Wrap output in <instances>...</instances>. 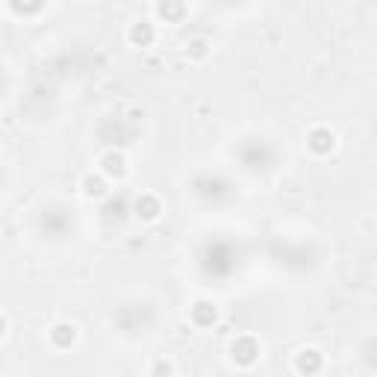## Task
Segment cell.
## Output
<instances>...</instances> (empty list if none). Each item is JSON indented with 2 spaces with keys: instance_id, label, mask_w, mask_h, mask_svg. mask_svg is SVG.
Wrapping results in <instances>:
<instances>
[{
  "instance_id": "6",
  "label": "cell",
  "mask_w": 377,
  "mask_h": 377,
  "mask_svg": "<svg viewBox=\"0 0 377 377\" xmlns=\"http://www.w3.org/2000/svg\"><path fill=\"white\" fill-rule=\"evenodd\" d=\"M47 339H50V345L57 348V351H68L71 345L77 342V327H74V325H68V321H59V325H53V327H50Z\"/></svg>"
},
{
  "instance_id": "10",
  "label": "cell",
  "mask_w": 377,
  "mask_h": 377,
  "mask_svg": "<svg viewBox=\"0 0 377 377\" xmlns=\"http://www.w3.org/2000/svg\"><path fill=\"white\" fill-rule=\"evenodd\" d=\"M207 53H209V42L207 39H192V42H186V57L189 59L201 62V59H207Z\"/></svg>"
},
{
  "instance_id": "7",
  "label": "cell",
  "mask_w": 377,
  "mask_h": 377,
  "mask_svg": "<svg viewBox=\"0 0 377 377\" xmlns=\"http://www.w3.org/2000/svg\"><path fill=\"white\" fill-rule=\"evenodd\" d=\"M189 318L195 327H212L215 321H219V310H215V303H209V301H195L189 310Z\"/></svg>"
},
{
  "instance_id": "11",
  "label": "cell",
  "mask_w": 377,
  "mask_h": 377,
  "mask_svg": "<svg viewBox=\"0 0 377 377\" xmlns=\"http://www.w3.org/2000/svg\"><path fill=\"white\" fill-rule=\"evenodd\" d=\"M183 12H186L183 4H159V6H156V15L166 18V21H174V24L183 18Z\"/></svg>"
},
{
  "instance_id": "3",
  "label": "cell",
  "mask_w": 377,
  "mask_h": 377,
  "mask_svg": "<svg viewBox=\"0 0 377 377\" xmlns=\"http://www.w3.org/2000/svg\"><path fill=\"white\" fill-rule=\"evenodd\" d=\"M307 148L315 153V156H327L336 151V133L330 127H313L310 136H307Z\"/></svg>"
},
{
  "instance_id": "4",
  "label": "cell",
  "mask_w": 377,
  "mask_h": 377,
  "mask_svg": "<svg viewBox=\"0 0 377 377\" xmlns=\"http://www.w3.org/2000/svg\"><path fill=\"white\" fill-rule=\"evenodd\" d=\"M159 212H163V204H159V197H156V195L145 192V195H139V197H136V204H133V215H136L139 221L151 224V221H156V219H159Z\"/></svg>"
},
{
  "instance_id": "1",
  "label": "cell",
  "mask_w": 377,
  "mask_h": 377,
  "mask_svg": "<svg viewBox=\"0 0 377 377\" xmlns=\"http://www.w3.org/2000/svg\"><path fill=\"white\" fill-rule=\"evenodd\" d=\"M230 360L242 369H250L260 360V342L254 336H236L230 342Z\"/></svg>"
},
{
  "instance_id": "5",
  "label": "cell",
  "mask_w": 377,
  "mask_h": 377,
  "mask_svg": "<svg viewBox=\"0 0 377 377\" xmlns=\"http://www.w3.org/2000/svg\"><path fill=\"white\" fill-rule=\"evenodd\" d=\"M100 171L103 177H110V180H124L127 177V156L118 153V151H110L100 156Z\"/></svg>"
},
{
  "instance_id": "2",
  "label": "cell",
  "mask_w": 377,
  "mask_h": 377,
  "mask_svg": "<svg viewBox=\"0 0 377 377\" xmlns=\"http://www.w3.org/2000/svg\"><path fill=\"white\" fill-rule=\"evenodd\" d=\"M321 369H325V356H321L318 348H301L295 354V371L301 377H315Z\"/></svg>"
},
{
  "instance_id": "9",
  "label": "cell",
  "mask_w": 377,
  "mask_h": 377,
  "mask_svg": "<svg viewBox=\"0 0 377 377\" xmlns=\"http://www.w3.org/2000/svg\"><path fill=\"white\" fill-rule=\"evenodd\" d=\"M127 39H130L133 47H151L153 39H156V30H153L151 21H136L130 27V33H127Z\"/></svg>"
},
{
  "instance_id": "13",
  "label": "cell",
  "mask_w": 377,
  "mask_h": 377,
  "mask_svg": "<svg viewBox=\"0 0 377 377\" xmlns=\"http://www.w3.org/2000/svg\"><path fill=\"white\" fill-rule=\"evenodd\" d=\"M12 12H24V15H33V12H42V6H18V4H12Z\"/></svg>"
},
{
  "instance_id": "12",
  "label": "cell",
  "mask_w": 377,
  "mask_h": 377,
  "mask_svg": "<svg viewBox=\"0 0 377 377\" xmlns=\"http://www.w3.org/2000/svg\"><path fill=\"white\" fill-rule=\"evenodd\" d=\"M148 374H151V377H174V366L159 356V360L151 363V371H148Z\"/></svg>"
},
{
  "instance_id": "8",
  "label": "cell",
  "mask_w": 377,
  "mask_h": 377,
  "mask_svg": "<svg viewBox=\"0 0 377 377\" xmlns=\"http://www.w3.org/2000/svg\"><path fill=\"white\" fill-rule=\"evenodd\" d=\"M80 189H83V197H88V201H103L110 195V183H106L103 174H86Z\"/></svg>"
}]
</instances>
